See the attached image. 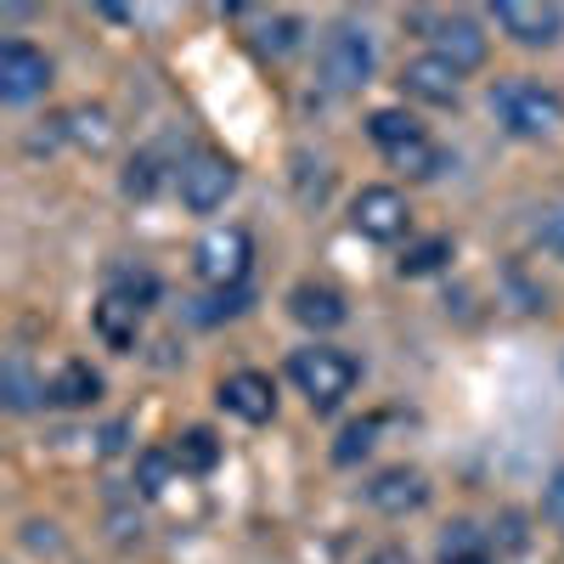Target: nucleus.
I'll return each instance as SVG.
<instances>
[{
	"mask_svg": "<svg viewBox=\"0 0 564 564\" xmlns=\"http://www.w3.org/2000/svg\"><path fill=\"white\" fill-rule=\"evenodd\" d=\"M497 23H502V34H513L520 45H553L564 34V12L542 7V0H502Z\"/></svg>",
	"mask_w": 564,
	"mask_h": 564,
	"instance_id": "9",
	"label": "nucleus"
},
{
	"mask_svg": "<svg viewBox=\"0 0 564 564\" xmlns=\"http://www.w3.org/2000/svg\"><path fill=\"white\" fill-rule=\"evenodd\" d=\"M45 401L68 406V412L97 406V401H102V372L90 367V361H68V367H57V379L45 384Z\"/></svg>",
	"mask_w": 564,
	"mask_h": 564,
	"instance_id": "14",
	"label": "nucleus"
},
{
	"mask_svg": "<svg viewBox=\"0 0 564 564\" xmlns=\"http://www.w3.org/2000/svg\"><path fill=\"white\" fill-rule=\"evenodd\" d=\"M452 260V238H423V243H412L406 254H401V276H430V271H441Z\"/></svg>",
	"mask_w": 564,
	"mask_h": 564,
	"instance_id": "22",
	"label": "nucleus"
},
{
	"mask_svg": "<svg viewBox=\"0 0 564 564\" xmlns=\"http://www.w3.org/2000/svg\"><path fill=\"white\" fill-rule=\"evenodd\" d=\"M536 238H542V243H553V249H564V204H558V209H542Z\"/></svg>",
	"mask_w": 564,
	"mask_h": 564,
	"instance_id": "28",
	"label": "nucleus"
},
{
	"mask_svg": "<svg viewBox=\"0 0 564 564\" xmlns=\"http://www.w3.org/2000/svg\"><path fill=\"white\" fill-rule=\"evenodd\" d=\"M435 57H446L457 74H468V68H486V52H491V40H486V29L475 23V18H435Z\"/></svg>",
	"mask_w": 564,
	"mask_h": 564,
	"instance_id": "8",
	"label": "nucleus"
},
{
	"mask_svg": "<svg viewBox=\"0 0 564 564\" xmlns=\"http://www.w3.org/2000/svg\"><path fill=\"white\" fill-rule=\"evenodd\" d=\"M491 113L502 119L508 135H547L564 119V102L542 79H497L491 85Z\"/></svg>",
	"mask_w": 564,
	"mask_h": 564,
	"instance_id": "2",
	"label": "nucleus"
},
{
	"mask_svg": "<svg viewBox=\"0 0 564 564\" xmlns=\"http://www.w3.org/2000/svg\"><path fill=\"white\" fill-rule=\"evenodd\" d=\"M97 334L108 350H135V334H141V305L124 300V294H108L97 305Z\"/></svg>",
	"mask_w": 564,
	"mask_h": 564,
	"instance_id": "15",
	"label": "nucleus"
},
{
	"mask_svg": "<svg viewBox=\"0 0 564 564\" xmlns=\"http://www.w3.org/2000/svg\"><path fill=\"white\" fill-rule=\"evenodd\" d=\"M457 85H463V74H457L446 57H435V52L401 63V90H406V97H417V102L446 108V102H457Z\"/></svg>",
	"mask_w": 564,
	"mask_h": 564,
	"instance_id": "10",
	"label": "nucleus"
},
{
	"mask_svg": "<svg viewBox=\"0 0 564 564\" xmlns=\"http://www.w3.org/2000/svg\"><path fill=\"white\" fill-rule=\"evenodd\" d=\"M367 74H372L367 29H356V23L327 29V40H322V79H327V90H361Z\"/></svg>",
	"mask_w": 564,
	"mask_h": 564,
	"instance_id": "3",
	"label": "nucleus"
},
{
	"mask_svg": "<svg viewBox=\"0 0 564 564\" xmlns=\"http://www.w3.org/2000/svg\"><path fill=\"white\" fill-rule=\"evenodd\" d=\"M553 513H564V475H558V486H553V502H547Z\"/></svg>",
	"mask_w": 564,
	"mask_h": 564,
	"instance_id": "30",
	"label": "nucleus"
},
{
	"mask_svg": "<svg viewBox=\"0 0 564 564\" xmlns=\"http://www.w3.org/2000/svg\"><path fill=\"white\" fill-rule=\"evenodd\" d=\"M441 564H491V547H486V536L468 520H457L441 536Z\"/></svg>",
	"mask_w": 564,
	"mask_h": 564,
	"instance_id": "17",
	"label": "nucleus"
},
{
	"mask_svg": "<svg viewBox=\"0 0 564 564\" xmlns=\"http://www.w3.org/2000/svg\"><path fill=\"white\" fill-rule=\"evenodd\" d=\"M170 480H175V452H170V446H153V452L135 457V486H141V497H164Z\"/></svg>",
	"mask_w": 564,
	"mask_h": 564,
	"instance_id": "19",
	"label": "nucleus"
},
{
	"mask_svg": "<svg viewBox=\"0 0 564 564\" xmlns=\"http://www.w3.org/2000/svg\"><path fill=\"white\" fill-rule=\"evenodd\" d=\"M372 435H379V423H372V417L350 423V430L339 435V446H334V463H356V457H367V452H372Z\"/></svg>",
	"mask_w": 564,
	"mask_h": 564,
	"instance_id": "24",
	"label": "nucleus"
},
{
	"mask_svg": "<svg viewBox=\"0 0 564 564\" xmlns=\"http://www.w3.org/2000/svg\"><path fill=\"white\" fill-rule=\"evenodd\" d=\"M153 186H159V164H153V159H130V170H124V198H153Z\"/></svg>",
	"mask_w": 564,
	"mask_h": 564,
	"instance_id": "26",
	"label": "nucleus"
},
{
	"mask_svg": "<svg viewBox=\"0 0 564 564\" xmlns=\"http://www.w3.org/2000/svg\"><path fill=\"white\" fill-rule=\"evenodd\" d=\"M390 159H395V164H401L406 175H417V181H430V175H441V164H446V159H441V148H430V135H417V141H406V148H401V153H390Z\"/></svg>",
	"mask_w": 564,
	"mask_h": 564,
	"instance_id": "23",
	"label": "nucleus"
},
{
	"mask_svg": "<svg viewBox=\"0 0 564 564\" xmlns=\"http://www.w3.org/2000/svg\"><path fill=\"white\" fill-rule=\"evenodd\" d=\"M289 379L300 384V395H305L316 412H334V406L356 390L361 367H356V356H345V350H334V345H305V350L289 356Z\"/></svg>",
	"mask_w": 564,
	"mask_h": 564,
	"instance_id": "1",
	"label": "nucleus"
},
{
	"mask_svg": "<svg viewBox=\"0 0 564 564\" xmlns=\"http://www.w3.org/2000/svg\"><path fill=\"white\" fill-rule=\"evenodd\" d=\"M350 226L372 243H395V238H406L412 209H406V198L395 193V186H361L356 204H350Z\"/></svg>",
	"mask_w": 564,
	"mask_h": 564,
	"instance_id": "6",
	"label": "nucleus"
},
{
	"mask_svg": "<svg viewBox=\"0 0 564 564\" xmlns=\"http://www.w3.org/2000/svg\"><path fill=\"white\" fill-rule=\"evenodd\" d=\"M231 186H238V164L220 159V153H198L181 170V204L193 215H215L231 198Z\"/></svg>",
	"mask_w": 564,
	"mask_h": 564,
	"instance_id": "7",
	"label": "nucleus"
},
{
	"mask_svg": "<svg viewBox=\"0 0 564 564\" xmlns=\"http://www.w3.org/2000/svg\"><path fill=\"white\" fill-rule=\"evenodd\" d=\"M220 406L231 417H243V423H271L276 384L265 379V372H231V379H220Z\"/></svg>",
	"mask_w": 564,
	"mask_h": 564,
	"instance_id": "12",
	"label": "nucleus"
},
{
	"mask_svg": "<svg viewBox=\"0 0 564 564\" xmlns=\"http://www.w3.org/2000/svg\"><path fill=\"white\" fill-rule=\"evenodd\" d=\"M361 564H412V558H406L401 547H379V553H367Z\"/></svg>",
	"mask_w": 564,
	"mask_h": 564,
	"instance_id": "29",
	"label": "nucleus"
},
{
	"mask_svg": "<svg viewBox=\"0 0 564 564\" xmlns=\"http://www.w3.org/2000/svg\"><path fill=\"white\" fill-rule=\"evenodd\" d=\"M289 311H294V322L316 327V334H327V327H339L350 316L345 311V294L327 289V282H300V289L289 294Z\"/></svg>",
	"mask_w": 564,
	"mask_h": 564,
	"instance_id": "13",
	"label": "nucleus"
},
{
	"mask_svg": "<svg viewBox=\"0 0 564 564\" xmlns=\"http://www.w3.org/2000/svg\"><path fill=\"white\" fill-rule=\"evenodd\" d=\"M170 452H175V468H181V475H209V468L220 463L215 430H181Z\"/></svg>",
	"mask_w": 564,
	"mask_h": 564,
	"instance_id": "16",
	"label": "nucleus"
},
{
	"mask_svg": "<svg viewBox=\"0 0 564 564\" xmlns=\"http://www.w3.org/2000/svg\"><path fill=\"white\" fill-rule=\"evenodd\" d=\"M7 401H12V412H29V406H34V384H29L23 361H12V367H7Z\"/></svg>",
	"mask_w": 564,
	"mask_h": 564,
	"instance_id": "27",
	"label": "nucleus"
},
{
	"mask_svg": "<svg viewBox=\"0 0 564 564\" xmlns=\"http://www.w3.org/2000/svg\"><path fill=\"white\" fill-rule=\"evenodd\" d=\"M249 260H254V243H249V231H243V226H220V231H209V238L198 243V254H193L198 276L215 282V289H243Z\"/></svg>",
	"mask_w": 564,
	"mask_h": 564,
	"instance_id": "4",
	"label": "nucleus"
},
{
	"mask_svg": "<svg viewBox=\"0 0 564 564\" xmlns=\"http://www.w3.org/2000/svg\"><path fill=\"white\" fill-rule=\"evenodd\" d=\"M238 311H249V289H220V300L193 305L198 322H220V316H238Z\"/></svg>",
	"mask_w": 564,
	"mask_h": 564,
	"instance_id": "25",
	"label": "nucleus"
},
{
	"mask_svg": "<svg viewBox=\"0 0 564 564\" xmlns=\"http://www.w3.org/2000/svg\"><path fill=\"white\" fill-rule=\"evenodd\" d=\"M45 85H52V57L34 52L29 40H7V45H0V102L23 108V102L45 97Z\"/></svg>",
	"mask_w": 564,
	"mask_h": 564,
	"instance_id": "5",
	"label": "nucleus"
},
{
	"mask_svg": "<svg viewBox=\"0 0 564 564\" xmlns=\"http://www.w3.org/2000/svg\"><path fill=\"white\" fill-rule=\"evenodd\" d=\"M63 130L79 141V148H97V153L113 141V124H108V113H102V108H74V113L63 119Z\"/></svg>",
	"mask_w": 564,
	"mask_h": 564,
	"instance_id": "20",
	"label": "nucleus"
},
{
	"mask_svg": "<svg viewBox=\"0 0 564 564\" xmlns=\"http://www.w3.org/2000/svg\"><path fill=\"white\" fill-rule=\"evenodd\" d=\"M367 502L379 508V513H417L423 502H430V480H423L417 468L395 463V468H384V475H372Z\"/></svg>",
	"mask_w": 564,
	"mask_h": 564,
	"instance_id": "11",
	"label": "nucleus"
},
{
	"mask_svg": "<svg viewBox=\"0 0 564 564\" xmlns=\"http://www.w3.org/2000/svg\"><path fill=\"white\" fill-rule=\"evenodd\" d=\"M108 294H124V300H135L141 311H148V305L159 300V276L141 271V265H135V271H130V265H113V271H108Z\"/></svg>",
	"mask_w": 564,
	"mask_h": 564,
	"instance_id": "21",
	"label": "nucleus"
},
{
	"mask_svg": "<svg viewBox=\"0 0 564 564\" xmlns=\"http://www.w3.org/2000/svg\"><path fill=\"white\" fill-rule=\"evenodd\" d=\"M367 135L379 141L384 153H401L406 141H417L423 130H417V119H412V113H401V108H379V113L367 119Z\"/></svg>",
	"mask_w": 564,
	"mask_h": 564,
	"instance_id": "18",
	"label": "nucleus"
}]
</instances>
